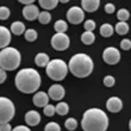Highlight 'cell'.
<instances>
[{"mask_svg": "<svg viewBox=\"0 0 131 131\" xmlns=\"http://www.w3.org/2000/svg\"><path fill=\"white\" fill-rule=\"evenodd\" d=\"M14 85L21 93H35L41 86V75L32 68L20 69L14 78Z\"/></svg>", "mask_w": 131, "mask_h": 131, "instance_id": "cell-1", "label": "cell"}, {"mask_svg": "<svg viewBox=\"0 0 131 131\" xmlns=\"http://www.w3.org/2000/svg\"><path fill=\"white\" fill-rule=\"evenodd\" d=\"M108 126V117L103 110L93 107L85 111L81 121L83 131H106Z\"/></svg>", "mask_w": 131, "mask_h": 131, "instance_id": "cell-2", "label": "cell"}, {"mask_svg": "<svg viewBox=\"0 0 131 131\" xmlns=\"http://www.w3.org/2000/svg\"><path fill=\"white\" fill-rule=\"evenodd\" d=\"M68 68L74 76L76 78H87L93 72L94 64L93 60L91 59L87 54H75L72 59L69 60Z\"/></svg>", "mask_w": 131, "mask_h": 131, "instance_id": "cell-3", "label": "cell"}, {"mask_svg": "<svg viewBox=\"0 0 131 131\" xmlns=\"http://www.w3.org/2000/svg\"><path fill=\"white\" fill-rule=\"evenodd\" d=\"M20 52L16 48L7 47L5 49H1V51H0V67L5 72L17 69L20 64Z\"/></svg>", "mask_w": 131, "mask_h": 131, "instance_id": "cell-4", "label": "cell"}, {"mask_svg": "<svg viewBox=\"0 0 131 131\" xmlns=\"http://www.w3.org/2000/svg\"><path fill=\"white\" fill-rule=\"evenodd\" d=\"M45 70H47V75L51 80H54V81H62L67 76V73H68L69 68L68 66L66 64L64 61L56 59L50 61V63L48 64Z\"/></svg>", "mask_w": 131, "mask_h": 131, "instance_id": "cell-5", "label": "cell"}, {"mask_svg": "<svg viewBox=\"0 0 131 131\" xmlns=\"http://www.w3.org/2000/svg\"><path fill=\"white\" fill-rule=\"evenodd\" d=\"M16 107L8 98H0V124H6L14 117Z\"/></svg>", "mask_w": 131, "mask_h": 131, "instance_id": "cell-6", "label": "cell"}, {"mask_svg": "<svg viewBox=\"0 0 131 131\" xmlns=\"http://www.w3.org/2000/svg\"><path fill=\"white\" fill-rule=\"evenodd\" d=\"M70 39L66 34H55L51 37V47L57 51H63L68 49Z\"/></svg>", "mask_w": 131, "mask_h": 131, "instance_id": "cell-7", "label": "cell"}, {"mask_svg": "<svg viewBox=\"0 0 131 131\" xmlns=\"http://www.w3.org/2000/svg\"><path fill=\"white\" fill-rule=\"evenodd\" d=\"M67 19L69 23H72L74 25H78L80 23H82L85 19V11L79 6H73L67 11Z\"/></svg>", "mask_w": 131, "mask_h": 131, "instance_id": "cell-8", "label": "cell"}, {"mask_svg": "<svg viewBox=\"0 0 131 131\" xmlns=\"http://www.w3.org/2000/svg\"><path fill=\"white\" fill-rule=\"evenodd\" d=\"M103 60L107 64H117L119 61H121V52L117 48L114 47H108L104 50L103 52Z\"/></svg>", "mask_w": 131, "mask_h": 131, "instance_id": "cell-9", "label": "cell"}, {"mask_svg": "<svg viewBox=\"0 0 131 131\" xmlns=\"http://www.w3.org/2000/svg\"><path fill=\"white\" fill-rule=\"evenodd\" d=\"M48 94H49V97H50V99L55 100V101H60L66 95V91L63 88V86L59 85V83H55V85L49 87Z\"/></svg>", "mask_w": 131, "mask_h": 131, "instance_id": "cell-10", "label": "cell"}, {"mask_svg": "<svg viewBox=\"0 0 131 131\" xmlns=\"http://www.w3.org/2000/svg\"><path fill=\"white\" fill-rule=\"evenodd\" d=\"M21 13H23V17L26 19V20H35V19H37L39 17V11H38V7L36 5H30V6H25L21 11Z\"/></svg>", "mask_w": 131, "mask_h": 131, "instance_id": "cell-11", "label": "cell"}, {"mask_svg": "<svg viewBox=\"0 0 131 131\" xmlns=\"http://www.w3.org/2000/svg\"><path fill=\"white\" fill-rule=\"evenodd\" d=\"M106 108L107 111H110L112 113L121 112L122 108H123V101L118 97H111L106 101Z\"/></svg>", "mask_w": 131, "mask_h": 131, "instance_id": "cell-12", "label": "cell"}, {"mask_svg": "<svg viewBox=\"0 0 131 131\" xmlns=\"http://www.w3.org/2000/svg\"><path fill=\"white\" fill-rule=\"evenodd\" d=\"M49 99L50 97L45 92H37V93H35L34 98H32V103L37 107H45L49 105Z\"/></svg>", "mask_w": 131, "mask_h": 131, "instance_id": "cell-13", "label": "cell"}, {"mask_svg": "<svg viewBox=\"0 0 131 131\" xmlns=\"http://www.w3.org/2000/svg\"><path fill=\"white\" fill-rule=\"evenodd\" d=\"M25 122L29 126H36L41 122V116L37 111H28L25 113Z\"/></svg>", "mask_w": 131, "mask_h": 131, "instance_id": "cell-14", "label": "cell"}, {"mask_svg": "<svg viewBox=\"0 0 131 131\" xmlns=\"http://www.w3.org/2000/svg\"><path fill=\"white\" fill-rule=\"evenodd\" d=\"M11 42V31L5 26H0V48L5 49Z\"/></svg>", "mask_w": 131, "mask_h": 131, "instance_id": "cell-15", "label": "cell"}, {"mask_svg": "<svg viewBox=\"0 0 131 131\" xmlns=\"http://www.w3.org/2000/svg\"><path fill=\"white\" fill-rule=\"evenodd\" d=\"M100 1L99 0H82L81 1V6L82 10L86 12H95L99 8Z\"/></svg>", "mask_w": 131, "mask_h": 131, "instance_id": "cell-16", "label": "cell"}, {"mask_svg": "<svg viewBox=\"0 0 131 131\" xmlns=\"http://www.w3.org/2000/svg\"><path fill=\"white\" fill-rule=\"evenodd\" d=\"M35 62L38 67H48V64L50 63V59L49 56L45 54V52H38L36 57H35Z\"/></svg>", "mask_w": 131, "mask_h": 131, "instance_id": "cell-17", "label": "cell"}, {"mask_svg": "<svg viewBox=\"0 0 131 131\" xmlns=\"http://www.w3.org/2000/svg\"><path fill=\"white\" fill-rule=\"evenodd\" d=\"M25 25L24 23H21V21H13L12 24H11V32L16 36H19V35H23L25 34Z\"/></svg>", "mask_w": 131, "mask_h": 131, "instance_id": "cell-18", "label": "cell"}, {"mask_svg": "<svg viewBox=\"0 0 131 131\" xmlns=\"http://www.w3.org/2000/svg\"><path fill=\"white\" fill-rule=\"evenodd\" d=\"M38 4H39L41 7L44 8V11H48V10H54L57 6L59 1L57 0H39Z\"/></svg>", "mask_w": 131, "mask_h": 131, "instance_id": "cell-19", "label": "cell"}, {"mask_svg": "<svg viewBox=\"0 0 131 131\" xmlns=\"http://www.w3.org/2000/svg\"><path fill=\"white\" fill-rule=\"evenodd\" d=\"M116 32L118 35H121V36H124L129 32V25L126 21H118L117 24H116V28H114Z\"/></svg>", "mask_w": 131, "mask_h": 131, "instance_id": "cell-20", "label": "cell"}, {"mask_svg": "<svg viewBox=\"0 0 131 131\" xmlns=\"http://www.w3.org/2000/svg\"><path fill=\"white\" fill-rule=\"evenodd\" d=\"M81 41H82L83 44L91 45V44H93V42L95 41V36H94L93 32L85 31L82 35H81Z\"/></svg>", "mask_w": 131, "mask_h": 131, "instance_id": "cell-21", "label": "cell"}, {"mask_svg": "<svg viewBox=\"0 0 131 131\" xmlns=\"http://www.w3.org/2000/svg\"><path fill=\"white\" fill-rule=\"evenodd\" d=\"M113 31H114V29L112 28V25L108 24V23L103 24L101 28H100V35H101L103 37H111V36L113 35Z\"/></svg>", "mask_w": 131, "mask_h": 131, "instance_id": "cell-22", "label": "cell"}, {"mask_svg": "<svg viewBox=\"0 0 131 131\" xmlns=\"http://www.w3.org/2000/svg\"><path fill=\"white\" fill-rule=\"evenodd\" d=\"M68 112H69V106L67 103L60 101V103L56 105V113L57 114H60V116H66Z\"/></svg>", "mask_w": 131, "mask_h": 131, "instance_id": "cell-23", "label": "cell"}, {"mask_svg": "<svg viewBox=\"0 0 131 131\" xmlns=\"http://www.w3.org/2000/svg\"><path fill=\"white\" fill-rule=\"evenodd\" d=\"M55 31L56 34H64L67 30H68V25H67V23H66L64 20H57L55 23Z\"/></svg>", "mask_w": 131, "mask_h": 131, "instance_id": "cell-24", "label": "cell"}, {"mask_svg": "<svg viewBox=\"0 0 131 131\" xmlns=\"http://www.w3.org/2000/svg\"><path fill=\"white\" fill-rule=\"evenodd\" d=\"M38 20H39L41 24H44V25L48 24V23H50V20H51V14L49 13L48 11H43V12L39 13Z\"/></svg>", "mask_w": 131, "mask_h": 131, "instance_id": "cell-25", "label": "cell"}, {"mask_svg": "<svg viewBox=\"0 0 131 131\" xmlns=\"http://www.w3.org/2000/svg\"><path fill=\"white\" fill-rule=\"evenodd\" d=\"M64 126L67 130L74 131L78 128V121H76L75 118H68V119L64 122Z\"/></svg>", "mask_w": 131, "mask_h": 131, "instance_id": "cell-26", "label": "cell"}, {"mask_svg": "<svg viewBox=\"0 0 131 131\" xmlns=\"http://www.w3.org/2000/svg\"><path fill=\"white\" fill-rule=\"evenodd\" d=\"M117 18L119 19V21H126L130 18V12L126 8H121L117 12Z\"/></svg>", "mask_w": 131, "mask_h": 131, "instance_id": "cell-27", "label": "cell"}, {"mask_svg": "<svg viewBox=\"0 0 131 131\" xmlns=\"http://www.w3.org/2000/svg\"><path fill=\"white\" fill-rule=\"evenodd\" d=\"M25 39L28 42H35L37 39V31L34 30V29H29L25 31Z\"/></svg>", "mask_w": 131, "mask_h": 131, "instance_id": "cell-28", "label": "cell"}, {"mask_svg": "<svg viewBox=\"0 0 131 131\" xmlns=\"http://www.w3.org/2000/svg\"><path fill=\"white\" fill-rule=\"evenodd\" d=\"M10 8L6 6H1L0 7V19L1 20H6V19H8V17H10Z\"/></svg>", "mask_w": 131, "mask_h": 131, "instance_id": "cell-29", "label": "cell"}, {"mask_svg": "<svg viewBox=\"0 0 131 131\" xmlns=\"http://www.w3.org/2000/svg\"><path fill=\"white\" fill-rule=\"evenodd\" d=\"M43 112H44V114L47 116V117H52V116L56 113V106H54V105H50V104H49L48 106L44 107Z\"/></svg>", "mask_w": 131, "mask_h": 131, "instance_id": "cell-30", "label": "cell"}, {"mask_svg": "<svg viewBox=\"0 0 131 131\" xmlns=\"http://www.w3.org/2000/svg\"><path fill=\"white\" fill-rule=\"evenodd\" d=\"M44 131H61V126L55 122H50L45 125Z\"/></svg>", "mask_w": 131, "mask_h": 131, "instance_id": "cell-31", "label": "cell"}, {"mask_svg": "<svg viewBox=\"0 0 131 131\" xmlns=\"http://www.w3.org/2000/svg\"><path fill=\"white\" fill-rule=\"evenodd\" d=\"M83 28L86 31H91L93 32V30L95 29V21L92 20V19H88V20L85 21V24H83Z\"/></svg>", "mask_w": 131, "mask_h": 131, "instance_id": "cell-32", "label": "cell"}, {"mask_svg": "<svg viewBox=\"0 0 131 131\" xmlns=\"http://www.w3.org/2000/svg\"><path fill=\"white\" fill-rule=\"evenodd\" d=\"M114 83H116V80L112 75H106L104 78V85L106 87H113Z\"/></svg>", "mask_w": 131, "mask_h": 131, "instance_id": "cell-33", "label": "cell"}, {"mask_svg": "<svg viewBox=\"0 0 131 131\" xmlns=\"http://www.w3.org/2000/svg\"><path fill=\"white\" fill-rule=\"evenodd\" d=\"M121 48L123 50H130L131 49V41L128 38H124L123 41L121 42Z\"/></svg>", "mask_w": 131, "mask_h": 131, "instance_id": "cell-34", "label": "cell"}, {"mask_svg": "<svg viewBox=\"0 0 131 131\" xmlns=\"http://www.w3.org/2000/svg\"><path fill=\"white\" fill-rule=\"evenodd\" d=\"M114 10H116V7H114L113 4L108 3V4H106V5H105V12H106V13L112 14L114 12Z\"/></svg>", "mask_w": 131, "mask_h": 131, "instance_id": "cell-35", "label": "cell"}, {"mask_svg": "<svg viewBox=\"0 0 131 131\" xmlns=\"http://www.w3.org/2000/svg\"><path fill=\"white\" fill-rule=\"evenodd\" d=\"M12 126H11L10 123H6V124H1L0 125V131H12Z\"/></svg>", "mask_w": 131, "mask_h": 131, "instance_id": "cell-36", "label": "cell"}, {"mask_svg": "<svg viewBox=\"0 0 131 131\" xmlns=\"http://www.w3.org/2000/svg\"><path fill=\"white\" fill-rule=\"evenodd\" d=\"M12 131H31V130H30L28 126H25V125H18V126H16Z\"/></svg>", "mask_w": 131, "mask_h": 131, "instance_id": "cell-37", "label": "cell"}, {"mask_svg": "<svg viewBox=\"0 0 131 131\" xmlns=\"http://www.w3.org/2000/svg\"><path fill=\"white\" fill-rule=\"evenodd\" d=\"M5 80H6V72L4 69H1L0 70V83H4Z\"/></svg>", "mask_w": 131, "mask_h": 131, "instance_id": "cell-38", "label": "cell"}, {"mask_svg": "<svg viewBox=\"0 0 131 131\" xmlns=\"http://www.w3.org/2000/svg\"><path fill=\"white\" fill-rule=\"evenodd\" d=\"M19 3L26 5V6H30V5H34V0H19Z\"/></svg>", "mask_w": 131, "mask_h": 131, "instance_id": "cell-39", "label": "cell"}, {"mask_svg": "<svg viewBox=\"0 0 131 131\" xmlns=\"http://www.w3.org/2000/svg\"><path fill=\"white\" fill-rule=\"evenodd\" d=\"M129 129H130V131H131V119H130V122H129Z\"/></svg>", "mask_w": 131, "mask_h": 131, "instance_id": "cell-40", "label": "cell"}]
</instances>
